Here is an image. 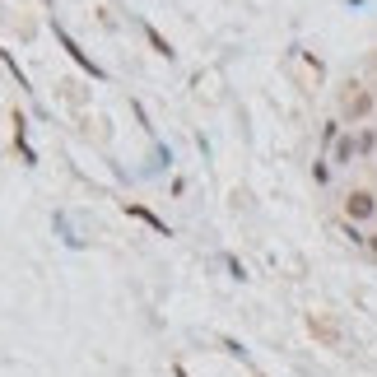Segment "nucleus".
I'll return each instance as SVG.
<instances>
[{"mask_svg": "<svg viewBox=\"0 0 377 377\" xmlns=\"http://www.w3.org/2000/svg\"><path fill=\"white\" fill-rule=\"evenodd\" d=\"M340 112H344V122H364L368 112H373V93L359 89V84H349L344 98H340Z\"/></svg>", "mask_w": 377, "mask_h": 377, "instance_id": "nucleus-1", "label": "nucleus"}, {"mask_svg": "<svg viewBox=\"0 0 377 377\" xmlns=\"http://www.w3.org/2000/svg\"><path fill=\"white\" fill-rule=\"evenodd\" d=\"M344 219H349V224L377 219V200H373V191H349V196H344Z\"/></svg>", "mask_w": 377, "mask_h": 377, "instance_id": "nucleus-2", "label": "nucleus"}, {"mask_svg": "<svg viewBox=\"0 0 377 377\" xmlns=\"http://www.w3.org/2000/svg\"><path fill=\"white\" fill-rule=\"evenodd\" d=\"M56 42H61V47H66V52H70V61H75V66H79V70H89V75H93V79H103V70H98V66H93V61H89V56H84V52H79V42H75V37H70V33H66V28H61V23H56Z\"/></svg>", "mask_w": 377, "mask_h": 377, "instance_id": "nucleus-3", "label": "nucleus"}, {"mask_svg": "<svg viewBox=\"0 0 377 377\" xmlns=\"http://www.w3.org/2000/svg\"><path fill=\"white\" fill-rule=\"evenodd\" d=\"M126 214H135V219H140V224H149L154 233H163V238H168V224L158 219L154 210H144V205H135V200H126Z\"/></svg>", "mask_w": 377, "mask_h": 377, "instance_id": "nucleus-4", "label": "nucleus"}, {"mask_svg": "<svg viewBox=\"0 0 377 377\" xmlns=\"http://www.w3.org/2000/svg\"><path fill=\"white\" fill-rule=\"evenodd\" d=\"M354 154H359V135H340L335 140V163H349Z\"/></svg>", "mask_w": 377, "mask_h": 377, "instance_id": "nucleus-5", "label": "nucleus"}, {"mask_svg": "<svg viewBox=\"0 0 377 377\" xmlns=\"http://www.w3.org/2000/svg\"><path fill=\"white\" fill-rule=\"evenodd\" d=\"M144 37H149V47H154L158 56H173V47L163 42V33H158V28H149V23H144Z\"/></svg>", "mask_w": 377, "mask_h": 377, "instance_id": "nucleus-6", "label": "nucleus"}, {"mask_svg": "<svg viewBox=\"0 0 377 377\" xmlns=\"http://www.w3.org/2000/svg\"><path fill=\"white\" fill-rule=\"evenodd\" d=\"M335 140H340V122H326L322 126V144H331V149H335Z\"/></svg>", "mask_w": 377, "mask_h": 377, "instance_id": "nucleus-7", "label": "nucleus"}, {"mask_svg": "<svg viewBox=\"0 0 377 377\" xmlns=\"http://www.w3.org/2000/svg\"><path fill=\"white\" fill-rule=\"evenodd\" d=\"M373 144H377V131H359V154H373Z\"/></svg>", "mask_w": 377, "mask_h": 377, "instance_id": "nucleus-8", "label": "nucleus"}, {"mask_svg": "<svg viewBox=\"0 0 377 377\" xmlns=\"http://www.w3.org/2000/svg\"><path fill=\"white\" fill-rule=\"evenodd\" d=\"M224 266H228V275H233V279H247V270H243V261H238V256H224Z\"/></svg>", "mask_w": 377, "mask_h": 377, "instance_id": "nucleus-9", "label": "nucleus"}, {"mask_svg": "<svg viewBox=\"0 0 377 377\" xmlns=\"http://www.w3.org/2000/svg\"><path fill=\"white\" fill-rule=\"evenodd\" d=\"M312 178H317V182H331V168H326V158H317V163H312Z\"/></svg>", "mask_w": 377, "mask_h": 377, "instance_id": "nucleus-10", "label": "nucleus"}, {"mask_svg": "<svg viewBox=\"0 0 377 377\" xmlns=\"http://www.w3.org/2000/svg\"><path fill=\"white\" fill-rule=\"evenodd\" d=\"M173 377H187V368H182V364H178V359H173Z\"/></svg>", "mask_w": 377, "mask_h": 377, "instance_id": "nucleus-11", "label": "nucleus"}, {"mask_svg": "<svg viewBox=\"0 0 377 377\" xmlns=\"http://www.w3.org/2000/svg\"><path fill=\"white\" fill-rule=\"evenodd\" d=\"M368 247H373V252H377V233H373V238H368Z\"/></svg>", "mask_w": 377, "mask_h": 377, "instance_id": "nucleus-12", "label": "nucleus"}, {"mask_svg": "<svg viewBox=\"0 0 377 377\" xmlns=\"http://www.w3.org/2000/svg\"><path fill=\"white\" fill-rule=\"evenodd\" d=\"M344 5H368V0H344Z\"/></svg>", "mask_w": 377, "mask_h": 377, "instance_id": "nucleus-13", "label": "nucleus"}]
</instances>
